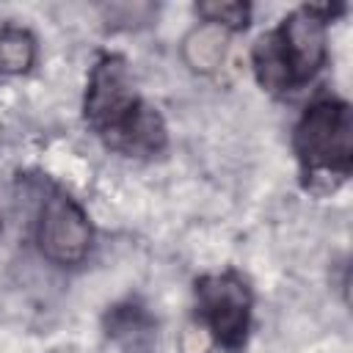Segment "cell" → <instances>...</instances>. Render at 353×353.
<instances>
[{
  "mask_svg": "<svg viewBox=\"0 0 353 353\" xmlns=\"http://www.w3.org/2000/svg\"><path fill=\"white\" fill-rule=\"evenodd\" d=\"M345 6H301L273 30L262 33L251 50L256 83L276 97L303 88L328 58V22Z\"/></svg>",
  "mask_w": 353,
  "mask_h": 353,
  "instance_id": "obj_2",
  "label": "cell"
},
{
  "mask_svg": "<svg viewBox=\"0 0 353 353\" xmlns=\"http://www.w3.org/2000/svg\"><path fill=\"white\" fill-rule=\"evenodd\" d=\"M105 323H108V334L132 350H141L143 345H149V339L154 334V320L146 314L143 306H138L132 301L113 306L108 312Z\"/></svg>",
  "mask_w": 353,
  "mask_h": 353,
  "instance_id": "obj_6",
  "label": "cell"
},
{
  "mask_svg": "<svg viewBox=\"0 0 353 353\" xmlns=\"http://www.w3.org/2000/svg\"><path fill=\"white\" fill-rule=\"evenodd\" d=\"M196 14L207 25H212V28H221V30H243L248 25V19H251V6L248 3H234V0H229V3L212 0V3H199L196 6Z\"/></svg>",
  "mask_w": 353,
  "mask_h": 353,
  "instance_id": "obj_8",
  "label": "cell"
},
{
  "mask_svg": "<svg viewBox=\"0 0 353 353\" xmlns=\"http://www.w3.org/2000/svg\"><path fill=\"white\" fill-rule=\"evenodd\" d=\"M196 295V312L210 336L218 347L237 353L248 342L251 331V314H254V295L243 276L234 270L207 273L196 279L193 287Z\"/></svg>",
  "mask_w": 353,
  "mask_h": 353,
  "instance_id": "obj_4",
  "label": "cell"
},
{
  "mask_svg": "<svg viewBox=\"0 0 353 353\" xmlns=\"http://www.w3.org/2000/svg\"><path fill=\"white\" fill-rule=\"evenodd\" d=\"M83 119L108 149L124 157H154L168 143L163 116L135 91L127 61L116 52H102L94 61L83 97Z\"/></svg>",
  "mask_w": 353,
  "mask_h": 353,
  "instance_id": "obj_1",
  "label": "cell"
},
{
  "mask_svg": "<svg viewBox=\"0 0 353 353\" xmlns=\"http://www.w3.org/2000/svg\"><path fill=\"white\" fill-rule=\"evenodd\" d=\"M36 63V39L22 25L0 28V74H25Z\"/></svg>",
  "mask_w": 353,
  "mask_h": 353,
  "instance_id": "obj_7",
  "label": "cell"
},
{
  "mask_svg": "<svg viewBox=\"0 0 353 353\" xmlns=\"http://www.w3.org/2000/svg\"><path fill=\"white\" fill-rule=\"evenodd\" d=\"M292 152L298 157L306 188L317 182H345L353 168V113L339 97H317L301 113L292 130Z\"/></svg>",
  "mask_w": 353,
  "mask_h": 353,
  "instance_id": "obj_3",
  "label": "cell"
},
{
  "mask_svg": "<svg viewBox=\"0 0 353 353\" xmlns=\"http://www.w3.org/2000/svg\"><path fill=\"white\" fill-rule=\"evenodd\" d=\"M36 243H39V251L52 265H61V268H74L88 256L94 243V229L85 210L66 190L52 188L41 199Z\"/></svg>",
  "mask_w": 353,
  "mask_h": 353,
  "instance_id": "obj_5",
  "label": "cell"
}]
</instances>
